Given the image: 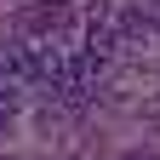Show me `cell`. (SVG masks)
<instances>
[{"label":"cell","mask_w":160,"mask_h":160,"mask_svg":"<svg viewBox=\"0 0 160 160\" xmlns=\"http://www.w3.org/2000/svg\"><path fill=\"white\" fill-rule=\"evenodd\" d=\"M69 17H74L69 0H34V6H23L17 29H23V40H57L69 29Z\"/></svg>","instance_id":"1"},{"label":"cell","mask_w":160,"mask_h":160,"mask_svg":"<svg viewBox=\"0 0 160 160\" xmlns=\"http://www.w3.org/2000/svg\"><path fill=\"white\" fill-rule=\"evenodd\" d=\"M12 114H17V80H6V74H0V126H6Z\"/></svg>","instance_id":"2"},{"label":"cell","mask_w":160,"mask_h":160,"mask_svg":"<svg viewBox=\"0 0 160 160\" xmlns=\"http://www.w3.org/2000/svg\"><path fill=\"white\" fill-rule=\"evenodd\" d=\"M120 160H160V154H154V149H126Z\"/></svg>","instance_id":"3"},{"label":"cell","mask_w":160,"mask_h":160,"mask_svg":"<svg viewBox=\"0 0 160 160\" xmlns=\"http://www.w3.org/2000/svg\"><path fill=\"white\" fill-rule=\"evenodd\" d=\"M154 40H160V17H154Z\"/></svg>","instance_id":"4"}]
</instances>
